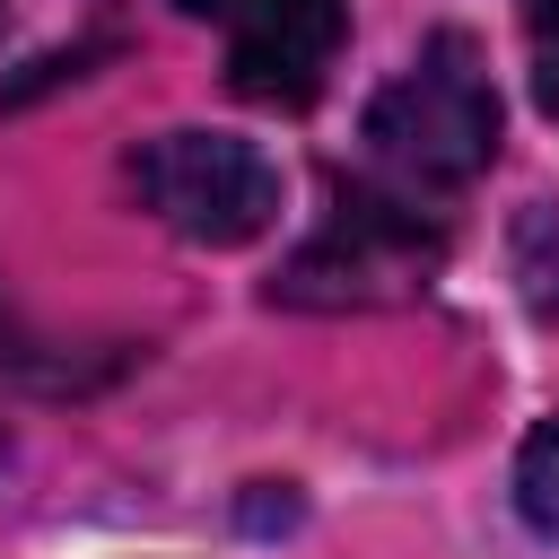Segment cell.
I'll use <instances>...</instances> for the list:
<instances>
[{"label":"cell","mask_w":559,"mask_h":559,"mask_svg":"<svg viewBox=\"0 0 559 559\" xmlns=\"http://www.w3.org/2000/svg\"><path fill=\"white\" fill-rule=\"evenodd\" d=\"M131 183L192 245H253L280 218V166L236 131H157L131 148Z\"/></svg>","instance_id":"3"},{"label":"cell","mask_w":559,"mask_h":559,"mask_svg":"<svg viewBox=\"0 0 559 559\" xmlns=\"http://www.w3.org/2000/svg\"><path fill=\"white\" fill-rule=\"evenodd\" d=\"M0 26H9V0H0Z\"/></svg>","instance_id":"8"},{"label":"cell","mask_w":559,"mask_h":559,"mask_svg":"<svg viewBox=\"0 0 559 559\" xmlns=\"http://www.w3.org/2000/svg\"><path fill=\"white\" fill-rule=\"evenodd\" d=\"M533 105L559 122V0H533Z\"/></svg>","instance_id":"6"},{"label":"cell","mask_w":559,"mask_h":559,"mask_svg":"<svg viewBox=\"0 0 559 559\" xmlns=\"http://www.w3.org/2000/svg\"><path fill=\"white\" fill-rule=\"evenodd\" d=\"M175 9L227 35V87L253 105H314L349 35V0H175Z\"/></svg>","instance_id":"4"},{"label":"cell","mask_w":559,"mask_h":559,"mask_svg":"<svg viewBox=\"0 0 559 559\" xmlns=\"http://www.w3.org/2000/svg\"><path fill=\"white\" fill-rule=\"evenodd\" d=\"M515 507H524L542 533H559V419H542V428L524 437V454H515Z\"/></svg>","instance_id":"5"},{"label":"cell","mask_w":559,"mask_h":559,"mask_svg":"<svg viewBox=\"0 0 559 559\" xmlns=\"http://www.w3.org/2000/svg\"><path fill=\"white\" fill-rule=\"evenodd\" d=\"M0 463H9V437H0Z\"/></svg>","instance_id":"7"},{"label":"cell","mask_w":559,"mask_h":559,"mask_svg":"<svg viewBox=\"0 0 559 559\" xmlns=\"http://www.w3.org/2000/svg\"><path fill=\"white\" fill-rule=\"evenodd\" d=\"M437 262H445V227L419 218V201H402L384 183H349L341 210L280 271V297L288 306H384V297L428 288Z\"/></svg>","instance_id":"2"},{"label":"cell","mask_w":559,"mask_h":559,"mask_svg":"<svg viewBox=\"0 0 559 559\" xmlns=\"http://www.w3.org/2000/svg\"><path fill=\"white\" fill-rule=\"evenodd\" d=\"M489 157H498V87H489L480 44L445 26L367 105V166L384 175V192L437 201V192H463L472 175H489Z\"/></svg>","instance_id":"1"}]
</instances>
